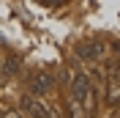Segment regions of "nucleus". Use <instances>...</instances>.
<instances>
[{"label":"nucleus","mask_w":120,"mask_h":118,"mask_svg":"<svg viewBox=\"0 0 120 118\" xmlns=\"http://www.w3.org/2000/svg\"><path fill=\"white\" fill-rule=\"evenodd\" d=\"M16 72H19V58L6 55V58H3V66H0V74H3V77H14Z\"/></svg>","instance_id":"obj_5"},{"label":"nucleus","mask_w":120,"mask_h":118,"mask_svg":"<svg viewBox=\"0 0 120 118\" xmlns=\"http://www.w3.org/2000/svg\"><path fill=\"white\" fill-rule=\"evenodd\" d=\"M109 80H120V60H115L109 66Z\"/></svg>","instance_id":"obj_8"},{"label":"nucleus","mask_w":120,"mask_h":118,"mask_svg":"<svg viewBox=\"0 0 120 118\" xmlns=\"http://www.w3.org/2000/svg\"><path fill=\"white\" fill-rule=\"evenodd\" d=\"M0 66H3V55H0Z\"/></svg>","instance_id":"obj_10"},{"label":"nucleus","mask_w":120,"mask_h":118,"mask_svg":"<svg viewBox=\"0 0 120 118\" xmlns=\"http://www.w3.org/2000/svg\"><path fill=\"white\" fill-rule=\"evenodd\" d=\"M68 118H87V113H85V107L79 102L71 99V102H68Z\"/></svg>","instance_id":"obj_7"},{"label":"nucleus","mask_w":120,"mask_h":118,"mask_svg":"<svg viewBox=\"0 0 120 118\" xmlns=\"http://www.w3.org/2000/svg\"><path fill=\"white\" fill-rule=\"evenodd\" d=\"M52 91H55V80H52L49 72H36L30 77V93L46 96V93H52Z\"/></svg>","instance_id":"obj_3"},{"label":"nucleus","mask_w":120,"mask_h":118,"mask_svg":"<svg viewBox=\"0 0 120 118\" xmlns=\"http://www.w3.org/2000/svg\"><path fill=\"white\" fill-rule=\"evenodd\" d=\"M71 99L82 104L87 115L96 113V104H98V99H96V85H93V80H90L87 74L79 72V74L71 77Z\"/></svg>","instance_id":"obj_1"},{"label":"nucleus","mask_w":120,"mask_h":118,"mask_svg":"<svg viewBox=\"0 0 120 118\" xmlns=\"http://www.w3.org/2000/svg\"><path fill=\"white\" fill-rule=\"evenodd\" d=\"M76 55L82 60H98L104 55V47H101V41H82L76 47Z\"/></svg>","instance_id":"obj_4"},{"label":"nucleus","mask_w":120,"mask_h":118,"mask_svg":"<svg viewBox=\"0 0 120 118\" xmlns=\"http://www.w3.org/2000/svg\"><path fill=\"white\" fill-rule=\"evenodd\" d=\"M0 118H22L16 110H6V113H0Z\"/></svg>","instance_id":"obj_9"},{"label":"nucleus","mask_w":120,"mask_h":118,"mask_svg":"<svg viewBox=\"0 0 120 118\" xmlns=\"http://www.w3.org/2000/svg\"><path fill=\"white\" fill-rule=\"evenodd\" d=\"M19 107H22V113H27L30 118H55L52 107L44 102V96H36V93H22Z\"/></svg>","instance_id":"obj_2"},{"label":"nucleus","mask_w":120,"mask_h":118,"mask_svg":"<svg viewBox=\"0 0 120 118\" xmlns=\"http://www.w3.org/2000/svg\"><path fill=\"white\" fill-rule=\"evenodd\" d=\"M106 104H120V80L106 82Z\"/></svg>","instance_id":"obj_6"}]
</instances>
